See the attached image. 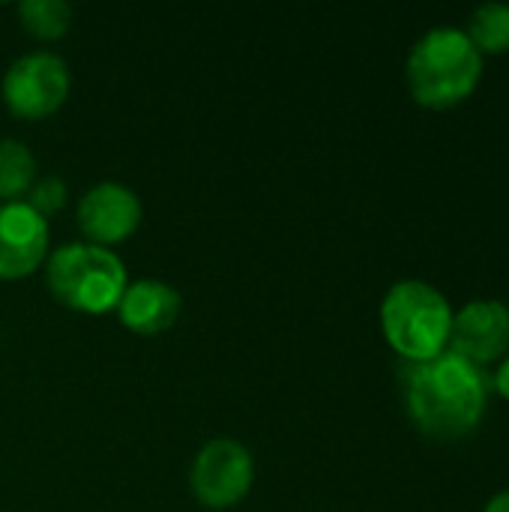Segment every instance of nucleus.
<instances>
[{
    "label": "nucleus",
    "instance_id": "nucleus-8",
    "mask_svg": "<svg viewBox=\"0 0 509 512\" xmlns=\"http://www.w3.org/2000/svg\"><path fill=\"white\" fill-rule=\"evenodd\" d=\"M141 225V201L123 183H96L78 201V228L93 246H117Z\"/></svg>",
    "mask_w": 509,
    "mask_h": 512
},
{
    "label": "nucleus",
    "instance_id": "nucleus-3",
    "mask_svg": "<svg viewBox=\"0 0 509 512\" xmlns=\"http://www.w3.org/2000/svg\"><path fill=\"white\" fill-rule=\"evenodd\" d=\"M450 327V300L423 279H402L381 300L384 339L408 363H426L444 354L450 342Z\"/></svg>",
    "mask_w": 509,
    "mask_h": 512
},
{
    "label": "nucleus",
    "instance_id": "nucleus-10",
    "mask_svg": "<svg viewBox=\"0 0 509 512\" xmlns=\"http://www.w3.org/2000/svg\"><path fill=\"white\" fill-rule=\"evenodd\" d=\"M180 309H183V300H180L177 288H171L168 282H159V279H141V282L126 285V291L117 303V315H120L123 327L138 336L165 333L180 318Z\"/></svg>",
    "mask_w": 509,
    "mask_h": 512
},
{
    "label": "nucleus",
    "instance_id": "nucleus-15",
    "mask_svg": "<svg viewBox=\"0 0 509 512\" xmlns=\"http://www.w3.org/2000/svg\"><path fill=\"white\" fill-rule=\"evenodd\" d=\"M492 390H495L504 402H509V354L501 360V363H498V369H495Z\"/></svg>",
    "mask_w": 509,
    "mask_h": 512
},
{
    "label": "nucleus",
    "instance_id": "nucleus-11",
    "mask_svg": "<svg viewBox=\"0 0 509 512\" xmlns=\"http://www.w3.org/2000/svg\"><path fill=\"white\" fill-rule=\"evenodd\" d=\"M474 48L486 54H507L509 51V3H480L465 27Z\"/></svg>",
    "mask_w": 509,
    "mask_h": 512
},
{
    "label": "nucleus",
    "instance_id": "nucleus-4",
    "mask_svg": "<svg viewBox=\"0 0 509 512\" xmlns=\"http://www.w3.org/2000/svg\"><path fill=\"white\" fill-rule=\"evenodd\" d=\"M45 285L69 309L102 315L117 309L126 291V270L111 249L69 243L45 258Z\"/></svg>",
    "mask_w": 509,
    "mask_h": 512
},
{
    "label": "nucleus",
    "instance_id": "nucleus-13",
    "mask_svg": "<svg viewBox=\"0 0 509 512\" xmlns=\"http://www.w3.org/2000/svg\"><path fill=\"white\" fill-rule=\"evenodd\" d=\"M21 27L36 39H60L72 24V6L63 0H21Z\"/></svg>",
    "mask_w": 509,
    "mask_h": 512
},
{
    "label": "nucleus",
    "instance_id": "nucleus-5",
    "mask_svg": "<svg viewBox=\"0 0 509 512\" xmlns=\"http://www.w3.org/2000/svg\"><path fill=\"white\" fill-rule=\"evenodd\" d=\"M69 96V66L51 51L18 57L3 75V102L15 117L42 120Z\"/></svg>",
    "mask_w": 509,
    "mask_h": 512
},
{
    "label": "nucleus",
    "instance_id": "nucleus-1",
    "mask_svg": "<svg viewBox=\"0 0 509 512\" xmlns=\"http://www.w3.org/2000/svg\"><path fill=\"white\" fill-rule=\"evenodd\" d=\"M492 381L483 369L444 351L426 363H408L405 408L411 423L435 441H459L471 435L489 405Z\"/></svg>",
    "mask_w": 509,
    "mask_h": 512
},
{
    "label": "nucleus",
    "instance_id": "nucleus-16",
    "mask_svg": "<svg viewBox=\"0 0 509 512\" xmlns=\"http://www.w3.org/2000/svg\"><path fill=\"white\" fill-rule=\"evenodd\" d=\"M483 512H509V489L498 492V495L486 504V510Z\"/></svg>",
    "mask_w": 509,
    "mask_h": 512
},
{
    "label": "nucleus",
    "instance_id": "nucleus-12",
    "mask_svg": "<svg viewBox=\"0 0 509 512\" xmlns=\"http://www.w3.org/2000/svg\"><path fill=\"white\" fill-rule=\"evenodd\" d=\"M36 177V156L27 150V144L15 138L0 141V201H18L24 192H30Z\"/></svg>",
    "mask_w": 509,
    "mask_h": 512
},
{
    "label": "nucleus",
    "instance_id": "nucleus-6",
    "mask_svg": "<svg viewBox=\"0 0 509 512\" xmlns=\"http://www.w3.org/2000/svg\"><path fill=\"white\" fill-rule=\"evenodd\" d=\"M255 480L252 456L243 444L219 438L210 441L192 462L189 486L192 495L210 510H228L240 504Z\"/></svg>",
    "mask_w": 509,
    "mask_h": 512
},
{
    "label": "nucleus",
    "instance_id": "nucleus-9",
    "mask_svg": "<svg viewBox=\"0 0 509 512\" xmlns=\"http://www.w3.org/2000/svg\"><path fill=\"white\" fill-rule=\"evenodd\" d=\"M48 258V222L27 201L0 204V279H24Z\"/></svg>",
    "mask_w": 509,
    "mask_h": 512
},
{
    "label": "nucleus",
    "instance_id": "nucleus-14",
    "mask_svg": "<svg viewBox=\"0 0 509 512\" xmlns=\"http://www.w3.org/2000/svg\"><path fill=\"white\" fill-rule=\"evenodd\" d=\"M27 204L48 222V216L60 213L63 204H66V186H63V180L60 177H42L39 183L30 186Z\"/></svg>",
    "mask_w": 509,
    "mask_h": 512
},
{
    "label": "nucleus",
    "instance_id": "nucleus-2",
    "mask_svg": "<svg viewBox=\"0 0 509 512\" xmlns=\"http://www.w3.org/2000/svg\"><path fill=\"white\" fill-rule=\"evenodd\" d=\"M405 78L417 105L447 111L468 102L480 87L483 54L462 27H432L414 42Z\"/></svg>",
    "mask_w": 509,
    "mask_h": 512
},
{
    "label": "nucleus",
    "instance_id": "nucleus-7",
    "mask_svg": "<svg viewBox=\"0 0 509 512\" xmlns=\"http://www.w3.org/2000/svg\"><path fill=\"white\" fill-rule=\"evenodd\" d=\"M447 351L486 369L509 354V306L501 300H471L453 312Z\"/></svg>",
    "mask_w": 509,
    "mask_h": 512
}]
</instances>
